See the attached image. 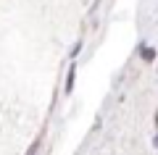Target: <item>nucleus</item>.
Returning a JSON list of instances; mask_svg holds the SVG:
<instances>
[{
  "label": "nucleus",
  "mask_w": 158,
  "mask_h": 155,
  "mask_svg": "<svg viewBox=\"0 0 158 155\" xmlns=\"http://www.w3.org/2000/svg\"><path fill=\"white\" fill-rule=\"evenodd\" d=\"M137 55H140L142 63H153L158 58V50L153 47V45H140V47H137Z\"/></svg>",
  "instance_id": "f257e3e1"
},
{
  "label": "nucleus",
  "mask_w": 158,
  "mask_h": 155,
  "mask_svg": "<svg viewBox=\"0 0 158 155\" xmlns=\"http://www.w3.org/2000/svg\"><path fill=\"white\" fill-rule=\"evenodd\" d=\"M74 84H77V63H71L69 71H66V89H63V92L71 95V92H74Z\"/></svg>",
  "instance_id": "f03ea898"
},
{
  "label": "nucleus",
  "mask_w": 158,
  "mask_h": 155,
  "mask_svg": "<svg viewBox=\"0 0 158 155\" xmlns=\"http://www.w3.org/2000/svg\"><path fill=\"white\" fill-rule=\"evenodd\" d=\"M40 142H42V137H37V139H34V142L29 145V150H27L24 155H37V153H40Z\"/></svg>",
  "instance_id": "7ed1b4c3"
},
{
  "label": "nucleus",
  "mask_w": 158,
  "mask_h": 155,
  "mask_svg": "<svg viewBox=\"0 0 158 155\" xmlns=\"http://www.w3.org/2000/svg\"><path fill=\"white\" fill-rule=\"evenodd\" d=\"M79 53H82V42H77V45L71 47V53H69V58H71V61H77V55H79Z\"/></svg>",
  "instance_id": "20e7f679"
},
{
  "label": "nucleus",
  "mask_w": 158,
  "mask_h": 155,
  "mask_svg": "<svg viewBox=\"0 0 158 155\" xmlns=\"http://www.w3.org/2000/svg\"><path fill=\"white\" fill-rule=\"evenodd\" d=\"M153 147H156V150H158V132H156V134H153Z\"/></svg>",
  "instance_id": "39448f33"
},
{
  "label": "nucleus",
  "mask_w": 158,
  "mask_h": 155,
  "mask_svg": "<svg viewBox=\"0 0 158 155\" xmlns=\"http://www.w3.org/2000/svg\"><path fill=\"white\" fill-rule=\"evenodd\" d=\"M153 124H156V129H158V111L153 113Z\"/></svg>",
  "instance_id": "423d86ee"
}]
</instances>
